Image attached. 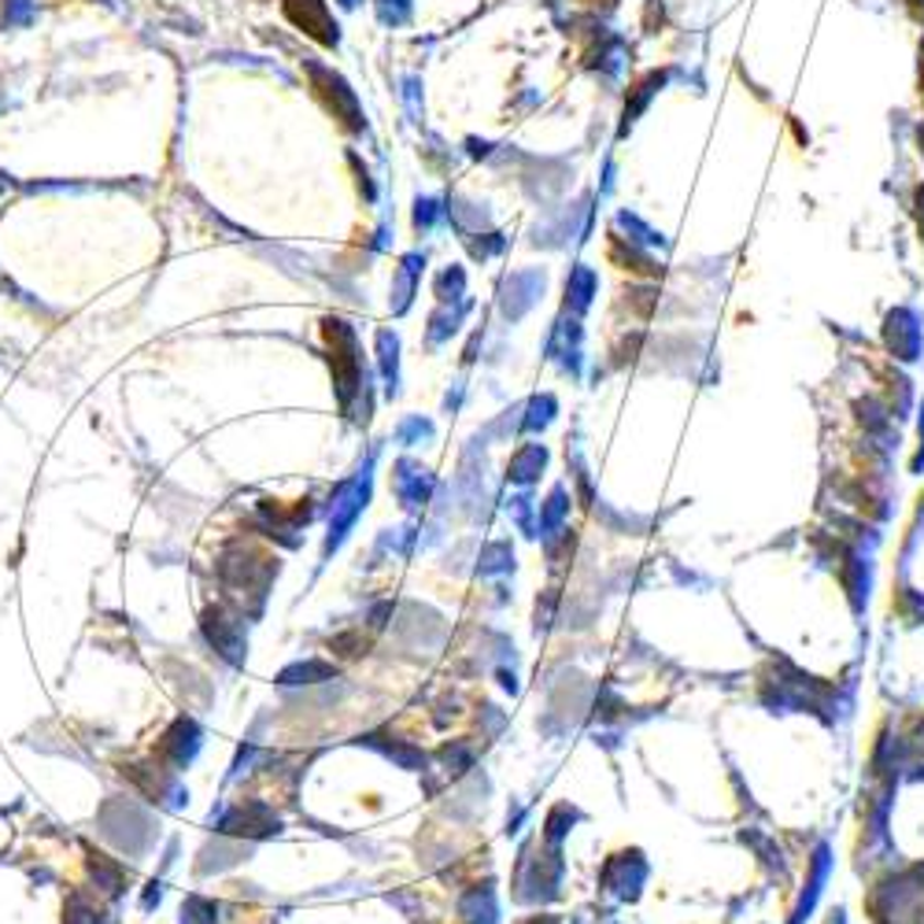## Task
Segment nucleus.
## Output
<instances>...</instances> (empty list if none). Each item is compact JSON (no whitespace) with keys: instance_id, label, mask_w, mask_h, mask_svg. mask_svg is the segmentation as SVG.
<instances>
[{"instance_id":"obj_1","label":"nucleus","mask_w":924,"mask_h":924,"mask_svg":"<svg viewBox=\"0 0 924 924\" xmlns=\"http://www.w3.org/2000/svg\"><path fill=\"white\" fill-rule=\"evenodd\" d=\"M286 12L300 30H308L319 45H333V19L322 0H286Z\"/></svg>"}]
</instances>
